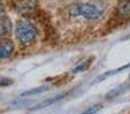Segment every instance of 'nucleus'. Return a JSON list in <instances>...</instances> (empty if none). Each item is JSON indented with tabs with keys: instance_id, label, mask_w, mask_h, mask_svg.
Wrapping results in <instances>:
<instances>
[{
	"instance_id": "0eeeda50",
	"label": "nucleus",
	"mask_w": 130,
	"mask_h": 114,
	"mask_svg": "<svg viewBox=\"0 0 130 114\" xmlns=\"http://www.w3.org/2000/svg\"><path fill=\"white\" fill-rule=\"evenodd\" d=\"M92 61H93V58H89V59L84 60V61H82L79 64H77L76 67L74 68L73 73H81V72H84V70H86L89 67L91 66V63H92Z\"/></svg>"
},
{
	"instance_id": "f03ea898",
	"label": "nucleus",
	"mask_w": 130,
	"mask_h": 114,
	"mask_svg": "<svg viewBox=\"0 0 130 114\" xmlns=\"http://www.w3.org/2000/svg\"><path fill=\"white\" fill-rule=\"evenodd\" d=\"M74 14L81 15V16L89 19V20H97V19H99L103 15V12L96 5L85 3V4L77 5L75 7V9H74Z\"/></svg>"
},
{
	"instance_id": "7ed1b4c3",
	"label": "nucleus",
	"mask_w": 130,
	"mask_h": 114,
	"mask_svg": "<svg viewBox=\"0 0 130 114\" xmlns=\"http://www.w3.org/2000/svg\"><path fill=\"white\" fill-rule=\"evenodd\" d=\"M14 51V44L8 39H5L0 43V60L9 58Z\"/></svg>"
},
{
	"instance_id": "9d476101",
	"label": "nucleus",
	"mask_w": 130,
	"mask_h": 114,
	"mask_svg": "<svg viewBox=\"0 0 130 114\" xmlns=\"http://www.w3.org/2000/svg\"><path fill=\"white\" fill-rule=\"evenodd\" d=\"M101 108H103V105L96 104V105H93V106L89 107V108L85 109V111H83V112H81V113H78V114H96L97 112H99Z\"/></svg>"
},
{
	"instance_id": "ddd939ff",
	"label": "nucleus",
	"mask_w": 130,
	"mask_h": 114,
	"mask_svg": "<svg viewBox=\"0 0 130 114\" xmlns=\"http://www.w3.org/2000/svg\"><path fill=\"white\" fill-rule=\"evenodd\" d=\"M129 76H130V74H129Z\"/></svg>"
},
{
	"instance_id": "20e7f679",
	"label": "nucleus",
	"mask_w": 130,
	"mask_h": 114,
	"mask_svg": "<svg viewBox=\"0 0 130 114\" xmlns=\"http://www.w3.org/2000/svg\"><path fill=\"white\" fill-rule=\"evenodd\" d=\"M118 13L121 18H123V19L130 18V0H123V1H121L118 7Z\"/></svg>"
},
{
	"instance_id": "9b49d317",
	"label": "nucleus",
	"mask_w": 130,
	"mask_h": 114,
	"mask_svg": "<svg viewBox=\"0 0 130 114\" xmlns=\"http://www.w3.org/2000/svg\"><path fill=\"white\" fill-rule=\"evenodd\" d=\"M13 83V81L8 77H0V87H8Z\"/></svg>"
},
{
	"instance_id": "423d86ee",
	"label": "nucleus",
	"mask_w": 130,
	"mask_h": 114,
	"mask_svg": "<svg viewBox=\"0 0 130 114\" xmlns=\"http://www.w3.org/2000/svg\"><path fill=\"white\" fill-rule=\"evenodd\" d=\"M10 30V21L7 16L0 14V37L5 36Z\"/></svg>"
},
{
	"instance_id": "f8f14e48",
	"label": "nucleus",
	"mask_w": 130,
	"mask_h": 114,
	"mask_svg": "<svg viewBox=\"0 0 130 114\" xmlns=\"http://www.w3.org/2000/svg\"><path fill=\"white\" fill-rule=\"evenodd\" d=\"M0 8H1V0H0Z\"/></svg>"
},
{
	"instance_id": "6e6552de",
	"label": "nucleus",
	"mask_w": 130,
	"mask_h": 114,
	"mask_svg": "<svg viewBox=\"0 0 130 114\" xmlns=\"http://www.w3.org/2000/svg\"><path fill=\"white\" fill-rule=\"evenodd\" d=\"M50 90V87L48 85H43V87H38V88H35V89H31V90H28V91L23 92L21 96L22 97H28V96H35L37 93H42V92H45Z\"/></svg>"
},
{
	"instance_id": "1a4fd4ad",
	"label": "nucleus",
	"mask_w": 130,
	"mask_h": 114,
	"mask_svg": "<svg viewBox=\"0 0 130 114\" xmlns=\"http://www.w3.org/2000/svg\"><path fill=\"white\" fill-rule=\"evenodd\" d=\"M63 96H64V94H60V96H58V97H53V98H51V99H48V100H45L44 103H42L40 105H38V106L35 107V109H38V108H43V107L50 106V105L54 104V103L59 102V100L61 99V98H63Z\"/></svg>"
},
{
	"instance_id": "f257e3e1",
	"label": "nucleus",
	"mask_w": 130,
	"mask_h": 114,
	"mask_svg": "<svg viewBox=\"0 0 130 114\" xmlns=\"http://www.w3.org/2000/svg\"><path fill=\"white\" fill-rule=\"evenodd\" d=\"M38 30L29 21H20L15 27V36L21 43H30L37 37Z\"/></svg>"
},
{
	"instance_id": "39448f33",
	"label": "nucleus",
	"mask_w": 130,
	"mask_h": 114,
	"mask_svg": "<svg viewBox=\"0 0 130 114\" xmlns=\"http://www.w3.org/2000/svg\"><path fill=\"white\" fill-rule=\"evenodd\" d=\"M36 6V3H35V0H20L19 3L16 4V7L17 9L20 10V12H30Z\"/></svg>"
}]
</instances>
